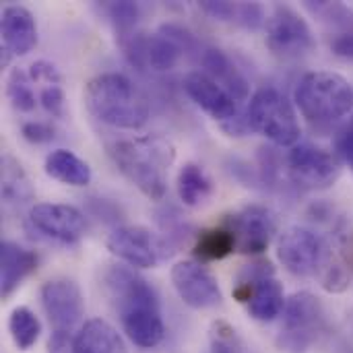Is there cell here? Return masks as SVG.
Wrapping results in <instances>:
<instances>
[{"instance_id": "obj_6", "label": "cell", "mask_w": 353, "mask_h": 353, "mask_svg": "<svg viewBox=\"0 0 353 353\" xmlns=\"http://www.w3.org/2000/svg\"><path fill=\"white\" fill-rule=\"evenodd\" d=\"M325 329V310L321 300L310 292H296L288 298L283 325L275 345L283 353H306L319 341Z\"/></svg>"}, {"instance_id": "obj_9", "label": "cell", "mask_w": 353, "mask_h": 353, "mask_svg": "<svg viewBox=\"0 0 353 353\" xmlns=\"http://www.w3.org/2000/svg\"><path fill=\"white\" fill-rule=\"evenodd\" d=\"M277 259L294 277H321L331 263L323 238L302 225H292L279 234Z\"/></svg>"}, {"instance_id": "obj_10", "label": "cell", "mask_w": 353, "mask_h": 353, "mask_svg": "<svg viewBox=\"0 0 353 353\" xmlns=\"http://www.w3.org/2000/svg\"><path fill=\"white\" fill-rule=\"evenodd\" d=\"M105 246L132 269H155L170 256V240L145 225H118L108 236Z\"/></svg>"}, {"instance_id": "obj_22", "label": "cell", "mask_w": 353, "mask_h": 353, "mask_svg": "<svg viewBox=\"0 0 353 353\" xmlns=\"http://www.w3.org/2000/svg\"><path fill=\"white\" fill-rule=\"evenodd\" d=\"M203 12L221 23H232L244 29H259L267 25V10L259 2H225V0H205L199 4Z\"/></svg>"}, {"instance_id": "obj_15", "label": "cell", "mask_w": 353, "mask_h": 353, "mask_svg": "<svg viewBox=\"0 0 353 353\" xmlns=\"http://www.w3.org/2000/svg\"><path fill=\"white\" fill-rule=\"evenodd\" d=\"M236 236V250L242 254H263L277 234V219L263 205H246L225 223Z\"/></svg>"}, {"instance_id": "obj_17", "label": "cell", "mask_w": 353, "mask_h": 353, "mask_svg": "<svg viewBox=\"0 0 353 353\" xmlns=\"http://www.w3.org/2000/svg\"><path fill=\"white\" fill-rule=\"evenodd\" d=\"M2 29V66H8L12 56H27L37 46V25L29 8L8 4L0 19Z\"/></svg>"}, {"instance_id": "obj_13", "label": "cell", "mask_w": 353, "mask_h": 353, "mask_svg": "<svg viewBox=\"0 0 353 353\" xmlns=\"http://www.w3.org/2000/svg\"><path fill=\"white\" fill-rule=\"evenodd\" d=\"M41 306L52 325V333L70 335L83 321L85 302L81 288L70 279H52L43 283L41 292Z\"/></svg>"}, {"instance_id": "obj_32", "label": "cell", "mask_w": 353, "mask_h": 353, "mask_svg": "<svg viewBox=\"0 0 353 353\" xmlns=\"http://www.w3.org/2000/svg\"><path fill=\"white\" fill-rule=\"evenodd\" d=\"M37 97H39V105H41L50 116H54V118H62V116H64L66 97H64L62 83L37 87Z\"/></svg>"}, {"instance_id": "obj_20", "label": "cell", "mask_w": 353, "mask_h": 353, "mask_svg": "<svg viewBox=\"0 0 353 353\" xmlns=\"http://www.w3.org/2000/svg\"><path fill=\"white\" fill-rule=\"evenodd\" d=\"M37 269V254L12 240L0 244V294L8 298L33 271Z\"/></svg>"}, {"instance_id": "obj_14", "label": "cell", "mask_w": 353, "mask_h": 353, "mask_svg": "<svg viewBox=\"0 0 353 353\" xmlns=\"http://www.w3.org/2000/svg\"><path fill=\"white\" fill-rule=\"evenodd\" d=\"M172 285L180 300L194 310H209L221 304L217 277L199 261H180L172 267Z\"/></svg>"}, {"instance_id": "obj_31", "label": "cell", "mask_w": 353, "mask_h": 353, "mask_svg": "<svg viewBox=\"0 0 353 353\" xmlns=\"http://www.w3.org/2000/svg\"><path fill=\"white\" fill-rule=\"evenodd\" d=\"M209 353H240L236 331L228 323L223 321L213 323L209 335Z\"/></svg>"}, {"instance_id": "obj_24", "label": "cell", "mask_w": 353, "mask_h": 353, "mask_svg": "<svg viewBox=\"0 0 353 353\" xmlns=\"http://www.w3.org/2000/svg\"><path fill=\"white\" fill-rule=\"evenodd\" d=\"M176 188H178L180 201L190 209L203 207L213 196V182H211L209 174L203 170V165L192 163V161H188L180 168Z\"/></svg>"}, {"instance_id": "obj_35", "label": "cell", "mask_w": 353, "mask_h": 353, "mask_svg": "<svg viewBox=\"0 0 353 353\" xmlns=\"http://www.w3.org/2000/svg\"><path fill=\"white\" fill-rule=\"evenodd\" d=\"M331 52L343 60L353 62V33H339L331 39Z\"/></svg>"}, {"instance_id": "obj_21", "label": "cell", "mask_w": 353, "mask_h": 353, "mask_svg": "<svg viewBox=\"0 0 353 353\" xmlns=\"http://www.w3.org/2000/svg\"><path fill=\"white\" fill-rule=\"evenodd\" d=\"M72 353H128L122 335L101 319L83 323L70 341Z\"/></svg>"}, {"instance_id": "obj_28", "label": "cell", "mask_w": 353, "mask_h": 353, "mask_svg": "<svg viewBox=\"0 0 353 353\" xmlns=\"http://www.w3.org/2000/svg\"><path fill=\"white\" fill-rule=\"evenodd\" d=\"M304 8L314 14L323 25H327L329 29H335V35L339 33H353V8L343 4V2H329V0H321V2H304Z\"/></svg>"}, {"instance_id": "obj_23", "label": "cell", "mask_w": 353, "mask_h": 353, "mask_svg": "<svg viewBox=\"0 0 353 353\" xmlns=\"http://www.w3.org/2000/svg\"><path fill=\"white\" fill-rule=\"evenodd\" d=\"M46 174L66 186L83 188L91 182V168L85 159L68 149H56L46 157L43 163Z\"/></svg>"}, {"instance_id": "obj_2", "label": "cell", "mask_w": 353, "mask_h": 353, "mask_svg": "<svg viewBox=\"0 0 353 353\" xmlns=\"http://www.w3.org/2000/svg\"><path fill=\"white\" fill-rule=\"evenodd\" d=\"M108 153L120 174L149 201H163L170 170L176 159L174 145L161 134H141L118 139Z\"/></svg>"}, {"instance_id": "obj_7", "label": "cell", "mask_w": 353, "mask_h": 353, "mask_svg": "<svg viewBox=\"0 0 353 353\" xmlns=\"http://www.w3.org/2000/svg\"><path fill=\"white\" fill-rule=\"evenodd\" d=\"M267 48L283 62H298L316 48L308 21L290 4H277L267 19Z\"/></svg>"}, {"instance_id": "obj_26", "label": "cell", "mask_w": 353, "mask_h": 353, "mask_svg": "<svg viewBox=\"0 0 353 353\" xmlns=\"http://www.w3.org/2000/svg\"><path fill=\"white\" fill-rule=\"evenodd\" d=\"M8 335L19 352H29L41 335V323L33 310L17 306L8 314Z\"/></svg>"}, {"instance_id": "obj_33", "label": "cell", "mask_w": 353, "mask_h": 353, "mask_svg": "<svg viewBox=\"0 0 353 353\" xmlns=\"http://www.w3.org/2000/svg\"><path fill=\"white\" fill-rule=\"evenodd\" d=\"M21 134L25 141H29L33 145H46V143H52L56 139V128L48 122L31 120V122H25L21 126Z\"/></svg>"}, {"instance_id": "obj_3", "label": "cell", "mask_w": 353, "mask_h": 353, "mask_svg": "<svg viewBox=\"0 0 353 353\" xmlns=\"http://www.w3.org/2000/svg\"><path fill=\"white\" fill-rule=\"evenodd\" d=\"M89 114L120 130H139L149 122L151 105L147 95L124 74L103 72L85 85L83 93Z\"/></svg>"}, {"instance_id": "obj_29", "label": "cell", "mask_w": 353, "mask_h": 353, "mask_svg": "<svg viewBox=\"0 0 353 353\" xmlns=\"http://www.w3.org/2000/svg\"><path fill=\"white\" fill-rule=\"evenodd\" d=\"M6 97H8L12 110H17L21 114H29L37 108L39 97L35 93V85L27 70H21V68L10 70V74L6 79Z\"/></svg>"}, {"instance_id": "obj_16", "label": "cell", "mask_w": 353, "mask_h": 353, "mask_svg": "<svg viewBox=\"0 0 353 353\" xmlns=\"http://www.w3.org/2000/svg\"><path fill=\"white\" fill-rule=\"evenodd\" d=\"M31 225L46 238L60 244H77L87 230L85 215L64 203H37L29 211Z\"/></svg>"}, {"instance_id": "obj_37", "label": "cell", "mask_w": 353, "mask_h": 353, "mask_svg": "<svg viewBox=\"0 0 353 353\" xmlns=\"http://www.w3.org/2000/svg\"><path fill=\"white\" fill-rule=\"evenodd\" d=\"M350 168H352V172H353V157L350 159Z\"/></svg>"}, {"instance_id": "obj_1", "label": "cell", "mask_w": 353, "mask_h": 353, "mask_svg": "<svg viewBox=\"0 0 353 353\" xmlns=\"http://www.w3.org/2000/svg\"><path fill=\"white\" fill-rule=\"evenodd\" d=\"M103 283L126 337L141 350L157 347L163 341L165 325L155 288L122 265H112L103 275Z\"/></svg>"}, {"instance_id": "obj_11", "label": "cell", "mask_w": 353, "mask_h": 353, "mask_svg": "<svg viewBox=\"0 0 353 353\" xmlns=\"http://www.w3.org/2000/svg\"><path fill=\"white\" fill-rule=\"evenodd\" d=\"M285 163L290 180L304 190H327L341 176L339 157L314 143L294 145Z\"/></svg>"}, {"instance_id": "obj_5", "label": "cell", "mask_w": 353, "mask_h": 353, "mask_svg": "<svg viewBox=\"0 0 353 353\" xmlns=\"http://www.w3.org/2000/svg\"><path fill=\"white\" fill-rule=\"evenodd\" d=\"M244 116L250 130L261 132L277 147H294L300 143L302 126L296 105L275 87L259 89L250 97Z\"/></svg>"}, {"instance_id": "obj_30", "label": "cell", "mask_w": 353, "mask_h": 353, "mask_svg": "<svg viewBox=\"0 0 353 353\" xmlns=\"http://www.w3.org/2000/svg\"><path fill=\"white\" fill-rule=\"evenodd\" d=\"M101 12L110 19V23L114 25L118 37L130 35L137 29L139 17H141V6L137 2L130 0H122V2H103L101 4Z\"/></svg>"}, {"instance_id": "obj_38", "label": "cell", "mask_w": 353, "mask_h": 353, "mask_svg": "<svg viewBox=\"0 0 353 353\" xmlns=\"http://www.w3.org/2000/svg\"><path fill=\"white\" fill-rule=\"evenodd\" d=\"M350 126H352V128H353V120H352V122H350Z\"/></svg>"}, {"instance_id": "obj_27", "label": "cell", "mask_w": 353, "mask_h": 353, "mask_svg": "<svg viewBox=\"0 0 353 353\" xmlns=\"http://www.w3.org/2000/svg\"><path fill=\"white\" fill-rule=\"evenodd\" d=\"M2 199L10 205H23L33 199L31 184L21 163L10 155L2 157Z\"/></svg>"}, {"instance_id": "obj_8", "label": "cell", "mask_w": 353, "mask_h": 353, "mask_svg": "<svg viewBox=\"0 0 353 353\" xmlns=\"http://www.w3.org/2000/svg\"><path fill=\"white\" fill-rule=\"evenodd\" d=\"M182 85L190 101H194V105H199L207 116L217 120L225 132H230L232 137H240L250 130L238 101L203 70L188 72Z\"/></svg>"}, {"instance_id": "obj_19", "label": "cell", "mask_w": 353, "mask_h": 353, "mask_svg": "<svg viewBox=\"0 0 353 353\" xmlns=\"http://www.w3.org/2000/svg\"><path fill=\"white\" fill-rule=\"evenodd\" d=\"M203 72L211 77L217 85H221L236 101H244L250 97V83L244 72L236 66V62L219 48H205L199 56Z\"/></svg>"}, {"instance_id": "obj_34", "label": "cell", "mask_w": 353, "mask_h": 353, "mask_svg": "<svg viewBox=\"0 0 353 353\" xmlns=\"http://www.w3.org/2000/svg\"><path fill=\"white\" fill-rule=\"evenodd\" d=\"M27 72H29V77H31V81H33L35 87H46V85H58V83H62V77H60L58 68L52 62H48V60L33 62Z\"/></svg>"}, {"instance_id": "obj_12", "label": "cell", "mask_w": 353, "mask_h": 353, "mask_svg": "<svg viewBox=\"0 0 353 353\" xmlns=\"http://www.w3.org/2000/svg\"><path fill=\"white\" fill-rule=\"evenodd\" d=\"M118 43L126 56V60L139 70H153V72H168L176 68L182 56L180 46H176L170 37L161 31L157 33H143L134 31L130 35L118 37Z\"/></svg>"}, {"instance_id": "obj_18", "label": "cell", "mask_w": 353, "mask_h": 353, "mask_svg": "<svg viewBox=\"0 0 353 353\" xmlns=\"http://www.w3.org/2000/svg\"><path fill=\"white\" fill-rule=\"evenodd\" d=\"M238 302L248 306V314L259 323H271L285 310V292L283 285L275 279V275L238 283L234 290Z\"/></svg>"}, {"instance_id": "obj_4", "label": "cell", "mask_w": 353, "mask_h": 353, "mask_svg": "<svg viewBox=\"0 0 353 353\" xmlns=\"http://www.w3.org/2000/svg\"><path fill=\"white\" fill-rule=\"evenodd\" d=\"M294 101L312 124H333L353 112V85L339 72H306L294 91Z\"/></svg>"}, {"instance_id": "obj_36", "label": "cell", "mask_w": 353, "mask_h": 353, "mask_svg": "<svg viewBox=\"0 0 353 353\" xmlns=\"http://www.w3.org/2000/svg\"><path fill=\"white\" fill-rule=\"evenodd\" d=\"M70 335H62V333H52L48 350L50 353H72L70 350Z\"/></svg>"}, {"instance_id": "obj_25", "label": "cell", "mask_w": 353, "mask_h": 353, "mask_svg": "<svg viewBox=\"0 0 353 353\" xmlns=\"http://www.w3.org/2000/svg\"><path fill=\"white\" fill-rule=\"evenodd\" d=\"M192 252L199 261H223L236 252V236L228 225L203 230L196 234Z\"/></svg>"}]
</instances>
